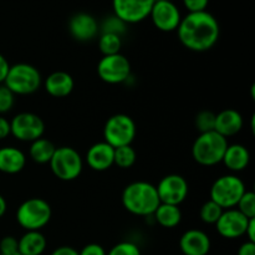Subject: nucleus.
<instances>
[{"instance_id": "f257e3e1", "label": "nucleus", "mask_w": 255, "mask_h": 255, "mask_svg": "<svg viewBox=\"0 0 255 255\" xmlns=\"http://www.w3.org/2000/svg\"><path fill=\"white\" fill-rule=\"evenodd\" d=\"M176 31L179 41L186 49L194 52H204L218 42L221 27L216 16L206 10L188 12L186 16H182Z\"/></svg>"}, {"instance_id": "f03ea898", "label": "nucleus", "mask_w": 255, "mask_h": 255, "mask_svg": "<svg viewBox=\"0 0 255 255\" xmlns=\"http://www.w3.org/2000/svg\"><path fill=\"white\" fill-rule=\"evenodd\" d=\"M122 206L133 216L151 217L159 206L156 186L146 181H136L127 184L122 192Z\"/></svg>"}, {"instance_id": "7ed1b4c3", "label": "nucleus", "mask_w": 255, "mask_h": 255, "mask_svg": "<svg viewBox=\"0 0 255 255\" xmlns=\"http://www.w3.org/2000/svg\"><path fill=\"white\" fill-rule=\"evenodd\" d=\"M228 144V139L216 131L199 133L192 146V157L201 166H216L223 159Z\"/></svg>"}, {"instance_id": "20e7f679", "label": "nucleus", "mask_w": 255, "mask_h": 255, "mask_svg": "<svg viewBox=\"0 0 255 255\" xmlns=\"http://www.w3.org/2000/svg\"><path fill=\"white\" fill-rule=\"evenodd\" d=\"M42 77L39 70L26 62L10 65L4 85L14 95H31L40 89Z\"/></svg>"}, {"instance_id": "39448f33", "label": "nucleus", "mask_w": 255, "mask_h": 255, "mask_svg": "<svg viewBox=\"0 0 255 255\" xmlns=\"http://www.w3.org/2000/svg\"><path fill=\"white\" fill-rule=\"evenodd\" d=\"M247 191L246 183L237 174L229 173L218 177L209 191L211 201L223 209L236 208L239 199Z\"/></svg>"}, {"instance_id": "423d86ee", "label": "nucleus", "mask_w": 255, "mask_h": 255, "mask_svg": "<svg viewBox=\"0 0 255 255\" xmlns=\"http://www.w3.org/2000/svg\"><path fill=\"white\" fill-rule=\"evenodd\" d=\"M52 217L51 206L42 198H29L16 209V222L25 231H41Z\"/></svg>"}, {"instance_id": "0eeeda50", "label": "nucleus", "mask_w": 255, "mask_h": 255, "mask_svg": "<svg viewBox=\"0 0 255 255\" xmlns=\"http://www.w3.org/2000/svg\"><path fill=\"white\" fill-rule=\"evenodd\" d=\"M51 172L56 178L71 182L79 178L84 168V159L75 148L69 146L56 147L54 156L49 162Z\"/></svg>"}, {"instance_id": "6e6552de", "label": "nucleus", "mask_w": 255, "mask_h": 255, "mask_svg": "<svg viewBox=\"0 0 255 255\" xmlns=\"http://www.w3.org/2000/svg\"><path fill=\"white\" fill-rule=\"evenodd\" d=\"M137 134L136 122L126 114H116L107 119L104 127V138L114 148L128 146Z\"/></svg>"}, {"instance_id": "1a4fd4ad", "label": "nucleus", "mask_w": 255, "mask_h": 255, "mask_svg": "<svg viewBox=\"0 0 255 255\" xmlns=\"http://www.w3.org/2000/svg\"><path fill=\"white\" fill-rule=\"evenodd\" d=\"M97 75L106 84H124L131 76V64L121 52L102 56L97 64Z\"/></svg>"}, {"instance_id": "9d476101", "label": "nucleus", "mask_w": 255, "mask_h": 255, "mask_svg": "<svg viewBox=\"0 0 255 255\" xmlns=\"http://www.w3.org/2000/svg\"><path fill=\"white\" fill-rule=\"evenodd\" d=\"M11 134L21 142H34L35 139L44 137L45 122L36 114L20 112L10 121Z\"/></svg>"}, {"instance_id": "9b49d317", "label": "nucleus", "mask_w": 255, "mask_h": 255, "mask_svg": "<svg viewBox=\"0 0 255 255\" xmlns=\"http://www.w3.org/2000/svg\"><path fill=\"white\" fill-rule=\"evenodd\" d=\"M161 203L179 206L188 197L189 186L187 179L181 174H167L156 186Z\"/></svg>"}, {"instance_id": "f8f14e48", "label": "nucleus", "mask_w": 255, "mask_h": 255, "mask_svg": "<svg viewBox=\"0 0 255 255\" xmlns=\"http://www.w3.org/2000/svg\"><path fill=\"white\" fill-rule=\"evenodd\" d=\"M148 17H151L152 24L159 31L172 32L178 29L182 14L179 7L172 0H164V1L153 2Z\"/></svg>"}, {"instance_id": "ddd939ff", "label": "nucleus", "mask_w": 255, "mask_h": 255, "mask_svg": "<svg viewBox=\"0 0 255 255\" xmlns=\"http://www.w3.org/2000/svg\"><path fill=\"white\" fill-rule=\"evenodd\" d=\"M153 0H112L114 15L126 24H137L149 16Z\"/></svg>"}, {"instance_id": "4468645a", "label": "nucleus", "mask_w": 255, "mask_h": 255, "mask_svg": "<svg viewBox=\"0 0 255 255\" xmlns=\"http://www.w3.org/2000/svg\"><path fill=\"white\" fill-rule=\"evenodd\" d=\"M249 219L251 218H247L237 208L224 209L214 226L219 236L223 238L238 239L246 236Z\"/></svg>"}, {"instance_id": "2eb2a0df", "label": "nucleus", "mask_w": 255, "mask_h": 255, "mask_svg": "<svg viewBox=\"0 0 255 255\" xmlns=\"http://www.w3.org/2000/svg\"><path fill=\"white\" fill-rule=\"evenodd\" d=\"M69 31L77 41L87 42L97 36L100 32V24L89 12H77L70 19Z\"/></svg>"}, {"instance_id": "dca6fc26", "label": "nucleus", "mask_w": 255, "mask_h": 255, "mask_svg": "<svg viewBox=\"0 0 255 255\" xmlns=\"http://www.w3.org/2000/svg\"><path fill=\"white\" fill-rule=\"evenodd\" d=\"M211 247V238L201 229H188L179 239V249L183 255H208Z\"/></svg>"}, {"instance_id": "f3484780", "label": "nucleus", "mask_w": 255, "mask_h": 255, "mask_svg": "<svg viewBox=\"0 0 255 255\" xmlns=\"http://www.w3.org/2000/svg\"><path fill=\"white\" fill-rule=\"evenodd\" d=\"M115 148L105 141L94 143L86 152V163L92 171L104 172L114 166Z\"/></svg>"}, {"instance_id": "a211bd4d", "label": "nucleus", "mask_w": 255, "mask_h": 255, "mask_svg": "<svg viewBox=\"0 0 255 255\" xmlns=\"http://www.w3.org/2000/svg\"><path fill=\"white\" fill-rule=\"evenodd\" d=\"M243 116L241 112L234 109H226L216 115L214 131L228 138L238 134L243 128Z\"/></svg>"}, {"instance_id": "6ab92c4d", "label": "nucleus", "mask_w": 255, "mask_h": 255, "mask_svg": "<svg viewBox=\"0 0 255 255\" xmlns=\"http://www.w3.org/2000/svg\"><path fill=\"white\" fill-rule=\"evenodd\" d=\"M44 87L50 96L62 99L74 91L75 80L69 72L54 71L45 79Z\"/></svg>"}, {"instance_id": "aec40b11", "label": "nucleus", "mask_w": 255, "mask_h": 255, "mask_svg": "<svg viewBox=\"0 0 255 255\" xmlns=\"http://www.w3.org/2000/svg\"><path fill=\"white\" fill-rule=\"evenodd\" d=\"M249 162H251V153L248 148L241 143L228 144L222 159V163L232 173L244 171L249 166Z\"/></svg>"}, {"instance_id": "412c9836", "label": "nucleus", "mask_w": 255, "mask_h": 255, "mask_svg": "<svg viewBox=\"0 0 255 255\" xmlns=\"http://www.w3.org/2000/svg\"><path fill=\"white\" fill-rule=\"evenodd\" d=\"M26 166V156L21 149L12 146L0 148V172L6 174H16Z\"/></svg>"}, {"instance_id": "4be33fe9", "label": "nucleus", "mask_w": 255, "mask_h": 255, "mask_svg": "<svg viewBox=\"0 0 255 255\" xmlns=\"http://www.w3.org/2000/svg\"><path fill=\"white\" fill-rule=\"evenodd\" d=\"M46 247V237L41 231H27L17 239V252L21 255H42Z\"/></svg>"}, {"instance_id": "5701e85b", "label": "nucleus", "mask_w": 255, "mask_h": 255, "mask_svg": "<svg viewBox=\"0 0 255 255\" xmlns=\"http://www.w3.org/2000/svg\"><path fill=\"white\" fill-rule=\"evenodd\" d=\"M152 217L153 221L163 228H176L182 221V211L179 206L159 203Z\"/></svg>"}, {"instance_id": "b1692460", "label": "nucleus", "mask_w": 255, "mask_h": 255, "mask_svg": "<svg viewBox=\"0 0 255 255\" xmlns=\"http://www.w3.org/2000/svg\"><path fill=\"white\" fill-rule=\"evenodd\" d=\"M55 149L56 147L50 139L41 137V138H37L31 142L29 148V156L36 163L45 164L49 163L51 157L54 156Z\"/></svg>"}, {"instance_id": "393cba45", "label": "nucleus", "mask_w": 255, "mask_h": 255, "mask_svg": "<svg viewBox=\"0 0 255 255\" xmlns=\"http://www.w3.org/2000/svg\"><path fill=\"white\" fill-rule=\"evenodd\" d=\"M137 153L136 149L128 144V146H121L115 148L114 153V164H116L119 168L128 169L136 163Z\"/></svg>"}, {"instance_id": "a878e982", "label": "nucleus", "mask_w": 255, "mask_h": 255, "mask_svg": "<svg viewBox=\"0 0 255 255\" xmlns=\"http://www.w3.org/2000/svg\"><path fill=\"white\" fill-rule=\"evenodd\" d=\"M122 47V37L115 34H101L99 39V49L104 56L120 54Z\"/></svg>"}, {"instance_id": "bb28decb", "label": "nucleus", "mask_w": 255, "mask_h": 255, "mask_svg": "<svg viewBox=\"0 0 255 255\" xmlns=\"http://www.w3.org/2000/svg\"><path fill=\"white\" fill-rule=\"evenodd\" d=\"M224 209L221 208L217 203H214L213 201L209 199L208 202L203 204L201 207V211H199V217H201V221L206 224H216L217 221L219 219V217L222 216Z\"/></svg>"}, {"instance_id": "cd10ccee", "label": "nucleus", "mask_w": 255, "mask_h": 255, "mask_svg": "<svg viewBox=\"0 0 255 255\" xmlns=\"http://www.w3.org/2000/svg\"><path fill=\"white\" fill-rule=\"evenodd\" d=\"M127 24L122 21L121 19L116 16V15H111V16L106 17L100 25V31L101 34H115L122 37V35L126 32Z\"/></svg>"}, {"instance_id": "c85d7f7f", "label": "nucleus", "mask_w": 255, "mask_h": 255, "mask_svg": "<svg viewBox=\"0 0 255 255\" xmlns=\"http://www.w3.org/2000/svg\"><path fill=\"white\" fill-rule=\"evenodd\" d=\"M194 125L198 129L199 133H206V132L214 131V125H216V114L209 110H203L197 114L194 119Z\"/></svg>"}, {"instance_id": "c756f323", "label": "nucleus", "mask_w": 255, "mask_h": 255, "mask_svg": "<svg viewBox=\"0 0 255 255\" xmlns=\"http://www.w3.org/2000/svg\"><path fill=\"white\" fill-rule=\"evenodd\" d=\"M237 209L247 218H255V193L253 191H246L237 204Z\"/></svg>"}, {"instance_id": "7c9ffc66", "label": "nucleus", "mask_w": 255, "mask_h": 255, "mask_svg": "<svg viewBox=\"0 0 255 255\" xmlns=\"http://www.w3.org/2000/svg\"><path fill=\"white\" fill-rule=\"evenodd\" d=\"M106 255H142L141 249L133 242H120L115 244Z\"/></svg>"}, {"instance_id": "2f4dec72", "label": "nucleus", "mask_w": 255, "mask_h": 255, "mask_svg": "<svg viewBox=\"0 0 255 255\" xmlns=\"http://www.w3.org/2000/svg\"><path fill=\"white\" fill-rule=\"evenodd\" d=\"M14 104L15 95L4 84L0 85V115L9 112L14 107Z\"/></svg>"}, {"instance_id": "473e14b6", "label": "nucleus", "mask_w": 255, "mask_h": 255, "mask_svg": "<svg viewBox=\"0 0 255 255\" xmlns=\"http://www.w3.org/2000/svg\"><path fill=\"white\" fill-rule=\"evenodd\" d=\"M17 252V239L6 236L0 241V254H12Z\"/></svg>"}, {"instance_id": "72a5a7b5", "label": "nucleus", "mask_w": 255, "mask_h": 255, "mask_svg": "<svg viewBox=\"0 0 255 255\" xmlns=\"http://www.w3.org/2000/svg\"><path fill=\"white\" fill-rule=\"evenodd\" d=\"M182 1L188 12L206 11L209 4V0H182Z\"/></svg>"}, {"instance_id": "f704fd0d", "label": "nucleus", "mask_w": 255, "mask_h": 255, "mask_svg": "<svg viewBox=\"0 0 255 255\" xmlns=\"http://www.w3.org/2000/svg\"><path fill=\"white\" fill-rule=\"evenodd\" d=\"M107 252L102 246L97 243H90L85 246L81 251L79 252V255H106Z\"/></svg>"}, {"instance_id": "c9c22d12", "label": "nucleus", "mask_w": 255, "mask_h": 255, "mask_svg": "<svg viewBox=\"0 0 255 255\" xmlns=\"http://www.w3.org/2000/svg\"><path fill=\"white\" fill-rule=\"evenodd\" d=\"M9 69H10L9 61L5 59L4 55L0 54V85L4 84L7 72H9Z\"/></svg>"}, {"instance_id": "e433bc0d", "label": "nucleus", "mask_w": 255, "mask_h": 255, "mask_svg": "<svg viewBox=\"0 0 255 255\" xmlns=\"http://www.w3.org/2000/svg\"><path fill=\"white\" fill-rule=\"evenodd\" d=\"M10 134H11V131H10V121L5 119V117L0 116V139L6 138Z\"/></svg>"}, {"instance_id": "4c0bfd02", "label": "nucleus", "mask_w": 255, "mask_h": 255, "mask_svg": "<svg viewBox=\"0 0 255 255\" xmlns=\"http://www.w3.org/2000/svg\"><path fill=\"white\" fill-rule=\"evenodd\" d=\"M237 255H255V243L247 241L246 243L239 247Z\"/></svg>"}, {"instance_id": "58836bf2", "label": "nucleus", "mask_w": 255, "mask_h": 255, "mask_svg": "<svg viewBox=\"0 0 255 255\" xmlns=\"http://www.w3.org/2000/svg\"><path fill=\"white\" fill-rule=\"evenodd\" d=\"M50 255H79V251L69 246H62L55 249Z\"/></svg>"}, {"instance_id": "ea45409f", "label": "nucleus", "mask_w": 255, "mask_h": 255, "mask_svg": "<svg viewBox=\"0 0 255 255\" xmlns=\"http://www.w3.org/2000/svg\"><path fill=\"white\" fill-rule=\"evenodd\" d=\"M246 237L248 238V242L255 243V218L249 219L248 227L246 231Z\"/></svg>"}, {"instance_id": "a19ab883", "label": "nucleus", "mask_w": 255, "mask_h": 255, "mask_svg": "<svg viewBox=\"0 0 255 255\" xmlns=\"http://www.w3.org/2000/svg\"><path fill=\"white\" fill-rule=\"evenodd\" d=\"M6 209H7V203H6V199L4 198V196L0 194V218L6 213Z\"/></svg>"}, {"instance_id": "79ce46f5", "label": "nucleus", "mask_w": 255, "mask_h": 255, "mask_svg": "<svg viewBox=\"0 0 255 255\" xmlns=\"http://www.w3.org/2000/svg\"><path fill=\"white\" fill-rule=\"evenodd\" d=\"M0 255H21L19 253V252H16V253H12V254H0Z\"/></svg>"}, {"instance_id": "37998d69", "label": "nucleus", "mask_w": 255, "mask_h": 255, "mask_svg": "<svg viewBox=\"0 0 255 255\" xmlns=\"http://www.w3.org/2000/svg\"><path fill=\"white\" fill-rule=\"evenodd\" d=\"M157 1H164V0H153V2H157Z\"/></svg>"}]
</instances>
